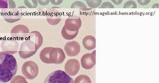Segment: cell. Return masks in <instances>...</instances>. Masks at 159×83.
<instances>
[{"label": "cell", "mask_w": 159, "mask_h": 83, "mask_svg": "<svg viewBox=\"0 0 159 83\" xmlns=\"http://www.w3.org/2000/svg\"><path fill=\"white\" fill-rule=\"evenodd\" d=\"M21 44L18 53L22 59H26L33 56L43 43V39L40 33L37 31L30 33Z\"/></svg>", "instance_id": "1"}, {"label": "cell", "mask_w": 159, "mask_h": 83, "mask_svg": "<svg viewBox=\"0 0 159 83\" xmlns=\"http://www.w3.org/2000/svg\"><path fill=\"white\" fill-rule=\"evenodd\" d=\"M18 64L16 58L11 55L0 52V83L11 81L16 75Z\"/></svg>", "instance_id": "2"}, {"label": "cell", "mask_w": 159, "mask_h": 83, "mask_svg": "<svg viewBox=\"0 0 159 83\" xmlns=\"http://www.w3.org/2000/svg\"><path fill=\"white\" fill-rule=\"evenodd\" d=\"M72 77L61 70L54 71L49 75L44 81L45 83H72Z\"/></svg>", "instance_id": "3"}, {"label": "cell", "mask_w": 159, "mask_h": 83, "mask_svg": "<svg viewBox=\"0 0 159 83\" xmlns=\"http://www.w3.org/2000/svg\"><path fill=\"white\" fill-rule=\"evenodd\" d=\"M2 16L5 21L13 23L21 19L23 16L22 10L18 8H3L1 10Z\"/></svg>", "instance_id": "4"}, {"label": "cell", "mask_w": 159, "mask_h": 83, "mask_svg": "<svg viewBox=\"0 0 159 83\" xmlns=\"http://www.w3.org/2000/svg\"><path fill=\"white\" fill-rule=\"evenodd\" d=\"M21 70L24 77L29 80L35 79L39 73V67L37 64L32 61L25 62L22 65Z\"/></svg>", "instance_id": "5"}, {"label": "cell", "mask_w": 159, "mask_h": 83, "mask_svg": "<svg viewBox=\"0 0 159 83\" xmlns=\"http://www.w3.org/2000/svg\"><path fill=\"white\" fill-rule=\"evenodd\" d=\"M11 36L17 41L24 40L29 35L30 31L25 26L19 24L14 27L11 31Z\"/></svg>", "instance_id": "6"}, {"label": "cell", "mask_w": 159, "mask_h": 83, "mask_svg": "<svg viewBox=\"0 0 159 83\" xmlns=\"http://www.w3.org/2000/svg\"><path fill=\"white\" fill-rule=\"evenodd\" d=\"M19 48V43L12 38L5 39L2 41L1 44V48L2 51L11 55L15 54L17 52Z\"/></svg>", "instance_id": "7"}, {"label": "cell", "mask_w": 159, "mask_h": 83, "mask_svg": "<svg viewBox=\"0 0 159 83\" xmlns=\"http://www.w3.org/2000/svg\"><path fill=\"white\" fill-rule=\"evenodd\" d=\"M82 24L80 18L77 15H74L67 19L64 26L70 31H76L79 30L82 26Z\"/></svg>", "instance_id": "8"}, {"label": "cell", "mask_w": 159, "mask_h": 83, "mask_svg": "<svg viewBox=\"0 0 159 83\" xmlns=\"http://www.w3.org/2000/svg\"><path fill=\"white\" fill-rule=\"evenodd\" d=\"M80 68V64L76 59H70L66 62L65 65V70L69 76H75L79 72Z\"/></svg>", "instance_id": "9"}, {"label": "cell", "mask_w": 159, "mask_h": 83, "mask_svg": "<svg viewBox=\"0 0 159 83\" xmlns=\"http://www.w3.org/2000/svg\"><path fill=\"white\" fill-rule=\"evenodd\" d=\"M64 50L69 56H77L81 51V47L76 41H73L67 42L65 45Z\"/></svg>", "instance_id": "10"}, {"label": "cell", "mask_w": 159, "mask_h": 83, "mask_svg": "<svg viewBox=\"0 0 159 83\" xmlns=\"http://www.w3.org/2000/svg\"><path fill=\"white\" fill-rule=\"evenodd\" d=\"M81 63L84 69L86 70L92 69L96 64L95 52L86 53L83 56L81 59Z\"/></svg>", "instance_id": "11"}, {"label": "cell", "mask_w": 159, "mask_h": 83, "mask_svg": "<svg viewBox=\"0 0 159 83\" xmlns=\"http://www.w3.org/2000/svg\"><path fill=\"white\" fill-rule=\"evenodd\" d=\"M46 18L47 21L50 24L55 26L57 25L61 22L62 17L60 12L58 10L51 8L47 10Z\"/></svg>", "instance_id": "12"}, {"label": "cell", "mask_w": 159, "mask_h": 83, "mask_svg": "<svg viewBox=\"0 0 159 83\" xmlns=\"http://www.w3.org/2000/svg\"><path fill=\"white\" fill-rule=\"evenodd\" d=\"M51 57L52 64H60L65 60L66 56L62 48L53 47Z\"/></svg>", "instance_id": "13"}, {"label": "cell", "mask_w": 159, "mask_h": 83, "mask_svg": "<svg viewBox=\"0 0 159 83\" xmlns=\"http://www.w3.org/2000/svg\"><path fill=\"white\" fill-rule=\"evenodd\" d=\"M53 47H48L43 48L39 53L41 60L46 64H52V52Z\"/></svg>", "instance_id": "14"}, {"label": "cell", "mask_w": 159, "mask_h": 83, "mask_svg": "<svg viewBox=\"0 0 159 83\" xmlns=\"http://www.w3.org/2000/svg\"><path fill=\"white\" fill-rule=\"evenodd\" d=\"M83 44L86 50H92L96 47V38L92 35L87 36L83 39Z\"/></svg>", "instance_id": "15"}, {"label": "cell", "mask_w": 159, "mask_h": 83, "mask_svg": "<svg viewBox=\"0 0 159 83\" xmlns=\"http://www.w3.org/2000/svg\"><path fill=\"white\" fill-rule=\"evenodd\" d=\"M79 30L76 31H70L64 26L61 30V35L63 38L68 40H73L78 35Z\"/></svg>", "instance_id": "16"}, {"label": "cell", "mask_w": 159, "mask_h": 83, "mask_svg": "<svg viewBox=\"0 0 159 83\" xmlns=\"http://www.w3.org/2000/svg\"><path fill=\"white\" fill-rule=\"evenodd\" d=\"M74 83H91V81L89 77L85 75H81L78 76L73 81Z\"/></svg>", "instance_id": "17"}, {"label": "cell", "mask_w": 159, "mask_h": 83, "mask_svg": "<svg viewBox=\"0 0 159 83\" xmlns=\"http://www.w3.org/2000/svg\"><path fill=\"white\" fill-rule=\"evenodd\" d=\"M71 8H80L82 10L87 11V8L86 6L83 2L77 1L74 2L71 6Z\"/></svg>", "instance_id": "18"}, {"label": "cell", "mask_w": 159, "mask_h": 83, "mask_svg": "<svg viewBox=\"0 0 159 83\" xmlns=\"http://www.w3.org/2000/svg\"><path fill=\"white\" fill-rule=\"evenodd\" d=\"M24 3L29 8H36L38 5V0H24Z\"/></svg>", "instance_id": "19"}, {"label": "cell", "mask_w": 159, "mask_h": 83, "mask_svg": "<svg viewBox=\"0 0 159 83\" xmlns=\"http://www.w3.org/2000/svg\"><path fill=\"white\" fill-rule=\"evenodd\" d=\"M88 6L92 8H96L99 7L102 3V0H91L86 2Z\"/></svg>", "instance_id": "20"}, {"label": "cell", "mask_w": 159, "mask_h": 83, "mask_svg": "<svg viewBox=\"0 0 159 83\" xmlns=\"http://www.w3.org/2000/svg\"><path fill=\"white\" fill-rule=\"evenodd\" d=\"M123 8H137V4L135 2L133 1H129L127 2L124 5Z\"/></svg>", "instance_id": "21"}, {"label": "cell", "mask_w": 159, "mask_h": 83, "mask_svg": "<svg viewBox=\"0 0 159 83\" xmlns=\"http://www.w3.org/2000/svg\"><path fill=\"white\" fill-rule=\"evenodd\" d=\"M99 8H114V7L113 5L110 2H106L103 3Z\"/></svg>", "instance_id": "22"}, {"label": "cell", "mask_w": 159, "mask_h": 83, "mask_svg": "<svg viewBox=\"0 0 159 83\" xmlns=\"http://www.w3.org/2000/svg\"><path fill=\"white\" fill-rule=\"evenodd\" d=\"M151 0H137L138 3L141 6H145L150 3Z\"/></svg>", "instance_id": "23"}, {"label": "cell", "mask_w": 159, "mask_h": 83, "mask_svg": "<svg viewBox=\"0 0 159 83\" xmlns=\"http://www.w3.org/2000/svg\"><path fill=\"white\" fill-rule=\"evenodd\" d=\"M38 3L42 6H47L50 2V0H38Z\"/></svg>", "instance_id": "24"}, {"label": "cell", "mask_w": 159, "mask_h": 83, "mask_svg": "<svg viewBox=\"0 0 159 83\" xmlns=\"http://www.w3.org/2000/svg\"><path fill=\"white\" fill-rule=\"evenodd\" d=\"M50 1L53 5L58 6L63 3V0H50Z\"/></svg>", "instance_id": "25"}, {"label": "cell", "mask_w": 159, "mask_h": 83, "mask_svg": "<svg viewBox=\"0 0 159 83\" xmlns=\"http://www.w3.org/2000/svg\"><path fill=\"white\" fill-rule=\"evenodd\" d=\"M8 7L7 3L2 0H0V8H7Z\"/></svg>", "instance_id": "26"}, {"label": "cell", "mask_w": 159, "mask_h": 83, "mask_svg": "<svg viewBox=\"0 0 159 83\" xmlns=\"http://www.w3.org/2000/svg\"><path fill=\"white\" fill-rule=\"evenodd\" d=\"M111 1L116 5L118 6L122 3L123 0H111Z\"/></svg>", "instance_id": "27"}, {"label": "cell", "mask_w": 159, "mask_h": 83, "mask_svg": "<svg viewBox=\"0 0 159 83\" xmlns=\"http://www.w3.org/2000/svg\"><path fill=\"white\" fill-rule=\"evenodd\" d=\"M84 1H85L86 2H88V1H90L91 0H84Z\"/></svg>", "instance_id": "28"}]
</instances>
